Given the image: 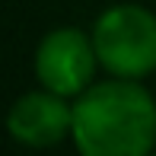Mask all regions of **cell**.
<instances>
[{"mask_svg":"<svg viewBox=\"0 0 156 156\" xmlns=\"http://www.w3.org/2000/svg\"><path fill=\"white\" fill-rule=\"evenodd\" d=\"M76 156H153L156 153V96L144 80H96L73 99Z\"/></svg>","mask_w":156,"mask_h":156,"instance_id":"obj_1","label":"cell"},{"mask_svg":"<svg viewBox=\"0 0 156 156\" xmlns=\"http://www.w3.org/2000/svg\"><path fill=\"white\" fill-rule=\"evenodd\" d=\"M73 131V99H64L51 89H29L16 96L6 108V134L19 147L51 150L70 140Z\"/></svg>","mask_w":156,"mask_h":156,"instance_id":"obj_4","label":"cell"},{"mask_svg":"<svg viewBox=\"0 0 156 156\" xmlns=\"http://www.w3.org/2000/svg\"><path fill=\"white\" fill-rule=\"evenodd\" d=\"M99 67L118 80H147L156 73V13L140 3H115L93 23Z\"/></svg>","mask_w":156,"mask_h":156,"instance_id":"obj_2","label":"cell"},{"mask_svg":"<svg viewBox=\"0 0 156 156\" xmlns=\"http://www.w3.org/2000/svg\"><path fill=\"white\" fill-rule=\"evenodd\" d=\"M32 70L41 89H51L64 99H80L102 70L93 45V32L80 26H58L45 32L35 45Z\"/></svg>","mask_w":156,"mask_h":156,"instance_id":"obj_3","label":"cell"},{"mask_svg":"<svg viewBox=\"0 0 156 156\" xmlns=\"http://www.w3.org/2000/svg\"><path fill=\"white\" fill-rule=\"evenodd\" d=\"M153 156H156V153H153Z\"/></svg>","mask_w":156,"mask_h":156,"instance_id":"obj_5","label":"cell"}]
</instances>
